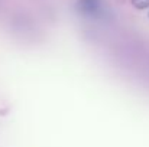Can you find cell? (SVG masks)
<instances>
[{"label": "cell", "mask_w": 149, "mask_h": 147, "mask_svg": "<svg viewBox=\"0 0 149 147\" xmlns=\"http://www.w3.org/2000/svg\"><path fill=\"white\" fill-rule=\"evenodd\" d=\"M132 4H133L136 9L142 10V9L149 7V0H132Z\"/></svg>", "instance_id": "7a4b0ae2"}, {"label": "cell", "mask_w": 149, "mask_h": 147, "mask_svg": "<svg viewBox=\"0 0 149 147\" xmlns=\"http://www.w3.org/2000/svg\"><path fill=\"white\" fill-rule=\"evenodd\" d=\"M97 7H99L97 0H81L80 1V9L84 13H91V12L97 10Z\"/></svg>", "instance_id": "6da1fadb"}]
</instances>
